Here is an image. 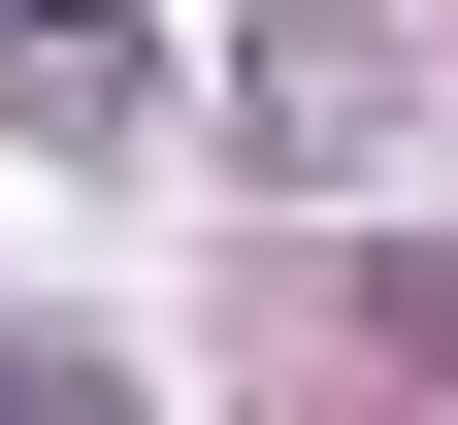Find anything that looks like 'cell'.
Here are the masks:
<instances>
[{
    "label": "cell",
    "mask_w": 458,
    "mask_h": 425,
    "mask_svg": "<svg viewBox=\"0 0 458 425\" xmlns=\"http://www.w3.org/2000/svg\"><path fill=\"white\" fill-rule=\"evenodd\" d=\"M0 98H33V132H98V98H131V0H0Z\"/></svg>",
    "instance_id": "cell-2"
},
{
    "label": "cell",
    "mask_w": 458,
    "mask_h": 425,
    "mask_svg": "<svg viewBox=\"0 0 458 425\" xmlns=\"http://www.w3.org/2000/svg\"><path fill=\"white\" fill-rule=\"evenodd\" d=\"M0 425H131V393H98V360H0Z\"/></svg>",
    "instance_id": "cell-3"
},
{
    "label": "cell",
    "mask_w": 458,
    "mask_h": 425,
    "mask_svg": "<svg viewBox=\"0 0 458 425\" xmlns=\"http://www.w3.org/2000/svg\"><path fill=\"white\" fill-rule=\"evenodd\" d=\"M229 132H262V164H360V132H393V33H360V0H262Z\"/></svg>",
    "instance_id": "cell-1"
}]
</instances>
